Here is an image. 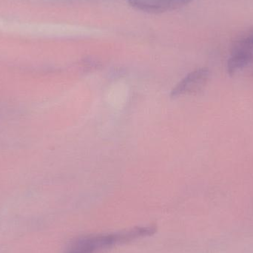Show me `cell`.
Returning a JSON list of instances; mask_svg holds the SVG:
<instances>
[{
  "label": "cell",
  "mask_w": 253,
  "mask_h": 253,
  "mask_svg": "<svg viewBox=\"0 0 253 253\" xmlns=\"http://www.w3.org/2000/svg\"><path fill=\"white\" fill-rule=\"evenodd\" d=\"M155 232V227H140L118 233L87 236L76 242L68 253H99L121 244L152 236Z\"/></svg>",
  "instance_id": "6da1fadb"
},
{
  "label": "cell",
  "mask_w": 253,
  "mask_h": 253,
  "mask_svg": "<svg viewBox=\"0 0 253 253\" xmlns=\"http://www.w3.org/2000/svg\"><path fill=\"white\" fill-rule=\"evenodd\" d=\"M210 79V71L202 68L196 70L184 77L172 90V97H179L184 95L193 94L202 90Z\"/></svg>",
  "instance_id": "7a4b0ae2"
},
{
  "label": "cell",
  "mask_w": 253,
  "mask_h": 253,
  "mask_svg": "<svg viewBox=\"0 0 253 253\" xmlns=\"http://www.w3.org/2000/svg\"><path fill=\"white\" fill-rule=\"evenodd\" d=\"M129 2L142 10L162 12L172 10L187 4L190 0H129Z\"/></svg>",
  "instance_id": "3957f363"
},
{
  "label": "cell",
  "mask_w": 253,
  "mask_h": 253,
  "mask_svg": "<svg viewBox=\"0 0 253 253\" xmlns=\"http://www.w3.org/2000/svg\"><path fill=\"white\" fill-rule=\"evenodd\" d=\"M233 53H239L253 58V31L236 43Z\"/></svg>",
  "instance_id": "277c9868"
}]
</instances>
